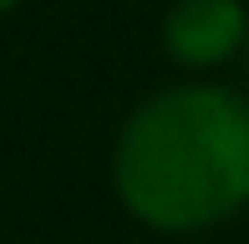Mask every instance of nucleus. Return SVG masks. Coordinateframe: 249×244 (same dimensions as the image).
Instances as JSON below:
<instances>
[{
  "label": "nucleus",
  "mask_w": 249,
  "mask_h": 244,
  "mask_svg": "<svg viewBox=\"0 0 249 244\" xmlns=\"http://www.w3.org/2000/svg\"><path fill=\"white\" fill-rule=\"evenodd\" d=\"M112 183L122 209L158 234L224 224L249 209V102L213 82L153 92L117 132Z\"/></svg>",
  "instance_id": "obj_1"
},
{
  "label": "nucleus",
  "mask_w": 249,
  "mask_h": 244,
  "mask_svg": "<svg viewBox=\"0 0 249 244\" xmlns=\"http://www.w3.org/2000/svg\"><path fill=\"white\" fill-rule=\"evenodd\" d=\"M249 46V10L239 0H173L163 16V51L188 71H209Z\"/></svg>",
  "instance_id": "obj_2"
},
{
  "label": "nucleus",
  "mask_w": 249,
  "mask_h": 244,
  "mask_svg": "<svg viewBox=\"0 0 249 244\" xmlns=\"http://www.w3.org/2000/svg\"><path fill=\"white\" fill-rule=\"evenodd\" d=\"M20 5V0H0V16H5V10H16Z\"/></svg>",
  "instance_id": "obj_3"
},
{
  "label": "nucleus",
  "mask_w": 249,
  "mask_h": 244,
  "mask_svg": "<svg viewBox=\"0 0 249 244\" xmlns=\"http://www.w3.org/2000/svg\"><path fill=\"white\" fill-rule=\"evenodd\" d=\"M244 61H249V46H244Z\"/></svg>",
  "instance_id": "obj_4"
}]
</instances>
